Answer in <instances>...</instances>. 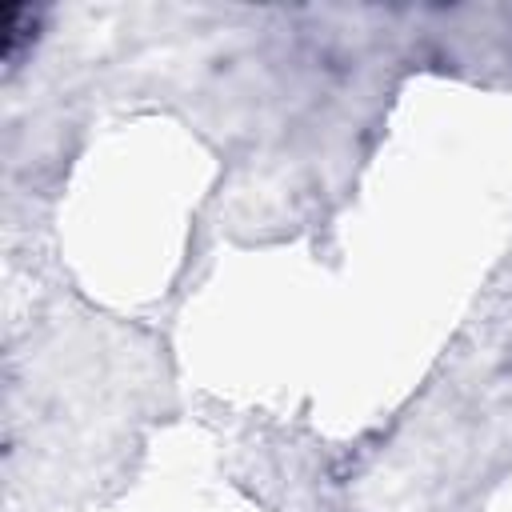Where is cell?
Wrapping results in <instances>:
<instances>
[{
	"label": "cell",
	"instance_id": "cell-1",
	"mask_svg": "<svg viewBox=\"0 0 512 512\" xmlns=\"http://www.w3.org/2000/svg\"><path fill=\"white\" fill-rule=\"evenodd\" d=\"M0 28H4V64L12 68V64L20 60L24 44L36 36V12H32L28 4H8Z\"/></svg>",
	"mask_w": 512,
	"mask_h": 512
}]
</instances>
